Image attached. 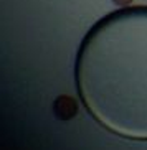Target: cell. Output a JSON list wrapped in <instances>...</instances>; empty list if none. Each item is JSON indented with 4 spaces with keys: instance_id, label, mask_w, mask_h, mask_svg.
<instances>
[{
    "instance_id": "2",
    "label": "cell",
    "mask_w": 147,
    "mask_h": 150,
    "mask_svg": "<svg viewBox=\"0 0 147 150\" xmlns=\"http://www.w3.org/2000/svg\"><path fill=\"white\" fill-rule=\"evenodd\" d=\"M112 4L116 5V7H121V8H124V7H129L132 4L134 0H111Z\"/></svg>"
},
{
    "instance_id": "1",
    "label": "cell",
    "mask_w": 147,
    "mask_h": 150,
    "mask_svg": "<svg viewBox=\"0 0 147 150\" xmlns=\"http://www.w3.org/2000/svg\"><path fill=\"white\" fill-rule=\"evenodd\" d=\"M53 114L58 120H71L78 114V102L75 97L68 94H60L56 96L53 102Z\"/></svg>"
}]
</instances>
